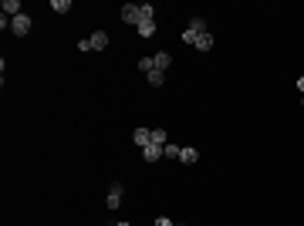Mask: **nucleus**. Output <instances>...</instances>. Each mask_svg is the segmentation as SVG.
Segmentation results:
<instances>
[{
	"label": "nucleus",
	"instance_id": "nucleus-1",
	"mask_svg": "<svg viewBox=\"0 0 304 226\" xmlns=\"http://www.w3.org/2000/svg\"><path fill=\"white\" fill-rule=\"evenodd\" d=\"M11 31H14L17 37H24L27 31H31V17H27V14H17V17H11Z\"/></svg>",
	"mask_w": 304,
	"mask_h": 226
},
{
	"label": "nucleus",
	"instance_id": "nucleus-2",
	"mask_svg": "<svg viewBox=\"0 0 304 226\" xmlns=\"http://www.w3.org/2000/svg\"><path fill=\"white\" fill-rule=\"evenodd\" d=\"M122 21L139 27V21H142V7H139V4H125V7H122Z\"/></svg>",
	"mask_w": 304,
	"mask_h": 226
},
{
	"label": "nucleus",
	"instance_id": "nucleus-3",
	"mask_svg": "<svg viewBox=\"0 0 304 226\" xmlns=\"http://www.w3.org/2000/svg\"><path fill=\"white\" fill-rule=\"evenodd\" d=\"M122 182H112V189H108V199H105V206H108V209H118V206H122Z\"/></svg>",
	"mask_w": 304,
	"mask_h": 226
},
{
	"label": "nucleus",
	"instance_id": "nucleus-4",
	"mask_svg": "<svg viewBox=\"0 0 304 226\" xmlns=\"http://www.w3.org/2000/svg\"><path fill=\"white\" fill-rule=\"evenodd\" d=\"M135 31H139V37H142V41H149V37H156L159 24L156 21H139V27H135Z\"/></svg>",
	"mask_w": 304,
	"mask_h": 226
},
{
	"label": "nucleus",
	"instance_id": "nucleus-5",
	"mask_svg": "<svg viewBox=\"0 0 304 226\" xmlns=\"http://www.w3.org/2000/svg\"><path fill=\"white\" fill-rule=\"evenodd\" d=\"M132 142H135V145H142V148L152 145V128H135V132H132Z\"/></svg>",
	"mask_w": 304,
	"mask_h": 226
},
{
	"label": "nucleus",
	"instance_id": "nucleus-6",
	"mask_svg": "<svg viewBox=\"0 0 304 226\" xmlns=\"http://www.w3.org/2000/svg\"><path fill=\"white\" fill-rule=\"evenodd\" d=\"M88 41H91V51H105V47H108V34H105V31H95Z\"/></svg>",
	"mask_w": 304,
	"mask_h": 226
},
{
	"label": "nucleus",
	"instance_id": "nucleus-7",
	"mask_svg": "<svg viewBox=\"0 0 304 226\" xmlns=\"http://www.w3.org/2000/svg\"><path fill=\"white\" fill-rule=\"evenodd\" d=\"M179 162H186V166H196L200 162V152L193 145H183V156H179Z\"/></svg>",
	"mask_w": 304,
	"mask_h": 226
},
{
	"label": "nucleus",
	"instance_id": "nucleus-8",
	"mask_svg": "<svg viewBox=\"0 0 304 226\" xmlns=\"http://www.w3.org/2000/svg\"><path fill=\"white\" fill-rule=\"evenodd\" d=\"M152 61H156V71H169V64H172L169 51H159V54H152Z\"/></svg>",
	"mask_w": 304,
	"mask_h": 226
},
{
	"label": "nucleus",
	"instance_id": "nucleus-9",
	"mask_svg": "<svg viewBox=\"0 0 304 226\" xmlns=\"http://www.w3.org/2000/svg\"><path fill=\"white\" fill-rule=\"evenodd\" d=\"M142 159H146V162H159V159H162V145H146L142 148Z\"/></svg>",
	"mask_w": 304,
	"mask_h": 226
},
{
	"label": "nucleus",
	"instance_id": "nucleus-10",
	"mask_svg": "<svg viewBox=\"0 0 304 226\" xmlns=\"http://www.w3.org/2000/svg\"><path fill=\"white\" fill-rule=\"evenodd\" d=\"M193 47H196V51H210V47H213V34H210V31H206V34H200Z\"/></svg>",
	"mask_w": 304,
	"mask_h": 226
},
{
	"label": "nucleus",
	"instance_id": "nucleus-11",
	"mask_svg": "<svg viewBox=\"0 0 304 226\" xmlns=\"http://www.w3.org/2000/svg\"><path fill=\"white\" fill-rule=\"evenodd\" d=\"M4 14H7V17H17V14H24V11H21V0H4Z\"/></svg>",
	"mask_w": 304,
	"mask_h": 226
},
{
	"label": "nucleus",
	"instance_id": "nucleus-12",
	"mask_svg": "<svg viewBox=\"0 0 304 226\" xmlns=\"http://www.w3.org/2000/svg\"><path fill=\"white\" fill-rule=\"evenodd\" d=\"M146 81L152 88H162V85H166V71H152V74H146Z\"/></svg>",
	"mask_w": 304,
	"mask_h": 226
},
{
	"label": "nucleus",
	"instance_id": "nucleus-13",
	"mask_svg": "<svg viewBox=\"0 0 304 226\" xmlns=\"http://www.w3.org/2000/svg\"><path fill=\"white\" fill-rule=\"evenodd\" d=\"M162 156H166V159H179L183 156V145H169V142H166V145H162Z\"/></svg>",
	"mask_w": 304,
	"mask_h": 226
},
{
	"label": "nucleus",
	"instance_id": "nucleus-14",
	"mask_svg": "<svg viewBox=\"0 0 304 226\" xmlns=\"http://www.w3.org/2000/svg\"><path fill=\"white\" fill-rule=\"evenodd\" d=\"M190 31H193V34H206V21H203V17H193Z\"/></svg>",
	"mask_w": 304,
	"mask_h": 226
},
{
	"label": "nucleus",
	"instance_id": "nucleus-15",
	"mask_svg": "<svg viewBox=\"0 0 304 226\" xmlns=\"http://www.w3.org/2000/svg\"><path fill=\"white\" fill-rule=\"evenodd\" d=\"M51 11H57V14H68V11H71V0H51Z\"/></svg>",
	"mask_w": 304,
	"mask_h": 226
},
{
	"label": "nucleus",
	"instance_id": "nucleus-16",
	"mask_svg": "<svg viewBox=\"0 0 304 226\" xmlns=\"http://www.w3.org/2000/svg\"><path fill=\"white\" fill-rule=\"evenodd\" d=\"M139 71H142V74H152V71H156V61H152V57H142V61H139Z\"/></svg>",
	"mask_w": 304,
	"mask_h": 226
},
{
	"label": "nucleus",
	"instance_id": "nucleus-17",
	"mask_svg": "<svg viewBox=\"0 0 304 226\" xmlns=\"http://www.w3.org/2000/svg\"><path fill=\"white\" fill-rule=\"evenodd\" d=\"M169 142V135L162 132V128H152V145H166Z\"/></svg>",
	"mask_w": 304,
	"mask_h": 226
},
{
	"label": "nucleus",
	"instance_id": "nucleus-18",
	"mask_svg": "<svg viewBox=\"0 0 304 226\" xmlns=\"http://www.w3.org/2000/svg\"><path fill=\"white\" fill-rule=\"evenodd\" d=\"M196 37H200V34H193L190 27H186V31H183V41H186V44H196Z\"/></svg>",
	"mask_w": 304,
	"mask_h": 226
},
{
	"label": "nucleus",
	"instance_id": "nucleus-19",
	"mask_svg": "<svg viewBox=\"0 0 304 226\" xmlns=\"http://www.w3.org/2000/svg\"><path fill=\"white\" fill-rule=\"evenodd\" d=\"M152 226H176V223H172L169 216H156V223H152Z\"/></svg>",
	"mask_w": 304,
	"mask_h": 226
},
{
	"label": "nucleus",
	"instance_id": "nucleus-20",
	"mask_svg": "<svg viewBox=\"0 0 304 226\" xmlns=\"http://www.w3.org/2000/svg\"><path fill=\"white\" fill-rule=\"evenodd\" d=\"M297 91H301V95H304V74H301V78H297Z\"/></svg>",
	"mask_w": 304,
	"mask_h": 226
},
{
	"label": "nucleus",
	"instance_id": "nucleus-21",
	"mask_svg": "<svg viewBox=\"0 0 304 226\" xmlns=\"http://www.w3.org/2000/svg\"><path fill=\"white\" fill-rule=\"evenodd\" d=\"M115 226H132V223H115Z\"/></svg>",
	"mask_w": 304,
	"mask_h": 226
},
{
	"label": "nucleus",
	"instance_id": "nucleus-22",
	"mask_svg": "<svg viewBox=\"0 0 304 226\" xmlns=\"http://www.w3.org/2000/svg\"><path fill=\"white\" fill-rule=\"evenodd\" d=\"M301 105H304V95H301Z\"/></svg>",
	"mask_w": 304,
	"mask_h": 226
},
{
	"label": "nucleus",
	"instance_id": "nucleus-23",
	"mask_svg": "<svg viewBox=\"0 0 304 226\" xmlns=\"http://www.w3.org/2000/svg\"><path fill=\"white\" fill-rule=\"evenodd\" d=\"M176 226H183V223H176Z\"/></svg>",
	"mask_w": 304,
	"mask_h": 226
}]
</instances>
